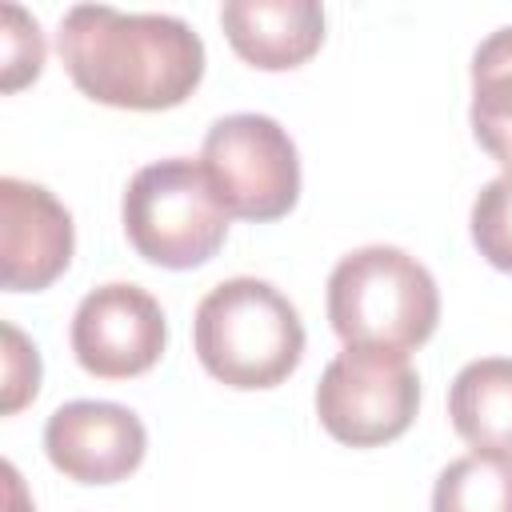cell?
<instances>
[{"label":"cell","instance_id":"cell-6","mask_svg":"<svg viewBox=\"0 0 512 512\" xmlns=\"http://www.w3.org/2000/svg\"><path fill=\"white\" fill-rule=\"evenodd\" d=\"M420 408V376L408 356L384 348H344L316 384L324 432L348 448H380L404 436Z\"/></svg>","mask_w":512,"mask_h":512},{"label":"cell","instance_id":"cell-15","mask_svg":"<svg viewBox=\"0 0 512 512\" xmlns=\"http://www.w3.org/2000/svg\"><path fill=\"white\" fill-rule=\"evenodd\" d=\"M44 68V36L40 24L16 8L4 4V92L24 88L28 80H36Z\"/></svg>","mask_w":512,"mask_h":512},{"label":"cell","instance_id":"cell-12","mask_svg":"<svg viewBox=\"0 0 512 512\" xmlns=\"http://www.w3.org/2000/svg\"><path fill=\"white\" fill-rule=\"evenodd\" d=\"M472 136L512 172V28H496L472 52Z\"/></svg>","mask_w":512,"mask_h":512},{"label":"cell","instance_id":"cell-1","mask_svg":"<svg viewBox=\"0 0 512 512\" xmlns=\"http://www.w3.org/2000/svg\"><path fill=\"white\" fill-rule=\"evenodd\" d=\"M56 48L72 84L108 108H176L204 80L200 36L180 16L164 12L76 4L60 20Z\"/></svg>","mask_w":512,"mask_h":512},{"label":"cell","instance_id":"cell-9","mask_svg":"<svg viewBox=\"0 0 512 512\" xmlns=\"http://www.w3.org/2000/svg\"><path fill=\"white\" fill-rule=\"evenodd\" d=\"M72 212L20 176L0 180V280L8 292H40L72 264Z\"/></svg>","mask_w":512,"mask_h":512},{"label":"cell","instance_id":"cell-10","mask_svg":"<svg viewBox=\"0 0 512 512\" xmlns=\"http://www.w3.org/2000/svg\"><path fill=\"white\" fill-rule=\"evenodd\" d=\"M224 36L240 60L260 72H288L324 44V8L312 0H228Z\"/></svg>","mask_w":512,"mask_h":512},{"label":"cell","instance_id":"cell-11","mask_svg":"<svg viewBox=\"0 0 512 512\" xmlns=\"http://www.w3.org/2000/svg\"><path fill=\"white\" fill-rule=\"evenodd\" d=\"M448 416L472 452L512 456V360L484 356L464 364L448 388Z\"/></svg>","mask_w":512,"mask_h":512},{"label":"cell","instance_id":"cell-2","mask_svg":"<svg viewBox=\"0 0 512 512\" xmlns=\"http://www.w3.org/2000/svg\"><path fill=\"white\" fill-rule=\"evenodd\" d=\"M192 344L212 380L244 392L276 388L304 360V324L280 288L232 276L196 304Z\"/></svg>","mask_w":512,"mask_h":512},{"label":"cell","instance_id":"cell-7","mask_svg":"<svg viewBox=\"0 0 512 512\" xmlns=\"http://www.w3.org/2000/svg\"><path fill=\"white\" fill-rule=\"evenodd\" d=\"M168 344L164 308L140 284H100L72 316V352L88 376L132 380L148 372Z\"/></svg>","mask_w":512,"mask_h":512},{"label":"cell","instance_id":"cell-13","mask_svg":"<svg viewBox=\"0 0 512 512\" xmlns=\"http://www.w3.org/2000/svg\"><path fill=\"white\" fill-rule=\"evenodd\" d=\"M432 512H512V456L452 460L432 488Z\"/></svg>","mask_w":512,"mask_h":512},{"label":"cell","instance_id":"cell-8","mask_svg":"<svg viewBox=\"0 0 512 512\" xmlns=\"http://www.w3.org/2000/svg\"><path fill=\"white\" fill-rule=\"evenodd\" d=\"M44 452L52 468L76 484H116L140 468L148 452V432L140 416L124 404L72 400L48 416Z\"/></svg>","mask_w":512,"mask_h":512},{"label":"cell","instance_id":"cell-4","mask_svg":"<svg viewBox=\"0 0 512 512\" xmlns=\"http://www.w3.org/2000/svg\"><path fill=\"white\" fill-rule=\"evenodd\" d=\"M128 244L160 268H196L212 260L228 236L232 212L212 188L200 160L168 156L144 164L120 200Z\"/></svg>","mask_w":512,"mask_h":512},{"label":"cell","instance_id":"cell-5","mask_svg":"<svg viewBox=\"0 0 512 512\" xmlns=\"http://www.w3.org/2000/svg\"><path fill=\"white\" fill-rule=\"evenodd\" d=\"M200 164L224 208L240 220H280L300 200V156L292 136L260 112L220 116L200 148Z\"/></svg>","mask_w":512,"mask_h":512},{"label":"cell","instance_id":"cell-3","mask_svg":"<svg viewBox=\"0 0 512 512\" xmlns=\"http://www.w3.org/2000/svg\"><path fill=\"white\" fill-rule=\"evenodd\" d=\"M328 320L344 348H384L408 356L436 332L440 288L404 248L368 244L332 268Z\"/></svg>","mask_w":512,"mask_h":512},{"label":"cell","instance_id":"cell-17","mask_svg":"<svg viewBox=\"0 0 512 512\" xmlns=\"http://www.w3.org/2000/svg\"><path fill=\"white\" fill-rule=\"evenodd\" d=\"M4 476H8V512H36V508H28L24 504V484H20V472L12 468V464H4Z\"/></svg>","mask_w":512,"mask_h":512},{"label":"cell","instance_id":"cell-14","mask_svg":"<svg viewBox=\"0 0 512 512\" xmlns=\"http://www.w3.org/2000/svg\"><path fill=\"white\" fill-rule=\"evenodd\" d=\"M472 244L480 248V256L500 268L512 272V172H500L496 180H488L480 188V196L472 200Z\"/></svg>","mask_w":512,"mask_h":512},{"label":"cell","instance_id":"cell-16","mask_svg":"<svg viewBox=\"0 0 512 512\" xmlns=\"http://www.w3.org/2000/svg\"><path fill=\"white\" fill-rule=\"evenodd\" d=\"M40 388V356L20 336V328L4 324V412H20Z\"/></svg>","mask_w":512,"mask_h":512}]
</instances>
